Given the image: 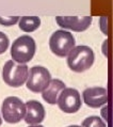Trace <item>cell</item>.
Here are the masks:
<instances>
[{"label":"cell","mask_w":113,"mask_h":127,"mask_svg":"<svg viewBox=\"0 0 113 127\" xmlns=\"http://www.w3.org/2000/svg\"><path fill=\"white\" fill-rule=\"evenodd\" d=\"M66 57L68 67L75 73H83L91 68L95 60L93 49L85 45L75 46Z\"/></svg>","instance_id":"6da1fadb"},{"label":"cell","mask_w":113,"mask_h":127,"mask_svg":"<svg viewBox=\"0 0 113 127\" xmlns=\"http://www.w3.org/2000/svg\"><path fill=\"white\" fill-rule=\"evenodd\" d=\"M35 50H36L35 41L30 35L25 34L17 37L13 42L11 47V57L16 63L26 64L32 60L35 55Z\"/></svg>","instance_id":"7a4b0ae2"},{"label":"cell","mask_w":113,"mask_h":127,"mask_svg":"<svg viewBox=\"0 0 113 127\" xmlns=\"http://www.w3.org/2000/svg\"><path fill=\"white\" fill-rule=\"evenodd\" d=\"M29 68L26 64L16 63L13 60L5 62L2 68V79L3 81L12 88H19L26 83Z\"/></svg>","instance_id":"3957f363"},{"label":"cell","mask_w":113,"mask_h":127,"mask_svg":"<svg viewBox=\"0 0 113 127\" xmlns=\"http://www.w3.org/2000/svg\"><path fill=\"white\" fill-rule=\"evenodd\" d=\"M1 113L3 120L9 124L19 123L26 114V104L16 96H9L1 105Z\"/></svg>","instance_id":"277c9868"},{"label":"cell","mask_w":113,"mask_h":127,"mask_svg":"<svg viewBox=\"0 0 113 127\" xmlns=\"http://www.w3.org/2000/svg\"><path fill=\"white\" fill-rule=\"evenodd\" d=\"M75 37L65 30H56L49 38V47L56 56L61 58L66 57L75 47Z\"/></svg>","instance_id":"5b68a950"},{"label":"cell","mask_w":113,"mask_h":127,"mask_svg":"<svg viewBox=\"0 0 113 127\" xmlns=\"http://www.w3.org/2000/svg\"><path fill=\"white\" fill-rule=\"evenodd\" d=\"M51 80L49 70L41 65H35L29 69L26 87L33 93H42Z\"/></svg>","instance_id":"8992f818"},{"label":"cell","mask_w":113,"mask_h":127,"mask_svg":"<svg viewBox=\"0 0 113 127\" xmlns=\"http://www.w3.org/2000/svg\"><path fill=\"white\" fill-rule=\"evenodd\" d=\"M59 108L65 113H75L82 106L80 93L73 88H64L56 99Z\"/></svg>","instance_id":"52a82bcc"},{"label":"cell","mask_w":113,"mask_h":127,"mask_svg":"<svg viewBox=\"0 0 113 127\" xmlns=\"http://www.w3.org/2000/svg\"><path fill=\"white\" fill-rule=\"evenodd\" d=\"M56 22L63 29L72 30L75 32H82L89 29L92 24L91 16H56Z\"/></svg>","instance_id":"ba28073f"},{"label":"cell","mask_w":113,"mask_h":127,"mask_svg":"<svg viewBox=\"0 0 113 127\" xmlns=\"http://www.w3.org/2000/svg\"><path fill=\"white\" fill-rule=\"evenodd\" d=\"M83 101L90 108H99L107 104L108 91L101 87L87 88L82 93Z\"/></svg>","instance_id":"9c48e42d"},{"label":"cell","mask_w":113,"mask_h":127,"mask_svg":"<svg viewBox=\"0 0 113 127\" xmlns=\"http://www.w3.org/2000/svg\"><path fill=\"white\" fill-rule=\"evenodd\" d=\"M46 115L45 108L40 101L29 100L26 103V114H25V122L29 125L41 124L44 121Z\"/></svg>","instance_id":"30bf717a"},{"label":"cell","mask_w":113,"mask_h":127,"mask_svg":"<svg viewBox=\"0 0 113 127\" xmlns=\"http://www.w3.org/2000/svg\"><path fill=\"white\" fill-rule=\"evenodd\" d=\"M65 88V83L60 79H51L49 81L48 86L45 88L42 92V97L46 103L55 105L56 104V99L60 92Z\"/></svg>","instance_id":"8fae6325"},{"label":"cell","mask_w":113,"mask_h":127,"mask_svg":"<svg viewBox=\"0 0 113 127\" xmlns=\"http://www.w3.org/2000/svg\"><path fill=\"white\" fill-rule=\"evenodd\" d=\"M41 26V19L37 16H24L18 20V27L24 32H33Z\"/></svg>","instance_id":"7c38bea8"},{"label":"cell","mask_w":113,"mask_h":127,"mask_svg":"<svg viewBox=\"0 0 113 127\" xmlns=\"http://www.w3.org/2000/svg\"><path fill=\"white\" fill-rule=\"evenodd\" d=\"M82 127H107V125L99 116L92 115L82 122Z\"/></svg>","instance_id":"4fadbf2b"},{"label":"cell","mask_w":113,"mask_h":127,"mask_svg":"<svg viewBox=\"0 0 113 127\" xmlns=\"http://www.w3.org/2000/svg\"><path fill=\"white\" fill-rule=\"evenodd\" d=\"M19 18H20L19 16H9V17L0 16V25L1 26H5V27H11L18 23Z\"/></svg>","instance_id":"5bb4252c"},{"label":"cell","mask_w":113,"mask_h":127,"mask_svg":"<svg viewBox=\"0 0 113 127\" xmlns=\"http://www.w3.org/2000/svg\"><path fill=\"white\" fill-rule=\"evenodd\" d=\"M9 44H10V41H9V37L0 31V55H2L6 49L9 47Z\"/></svg>","instance_id":"9a60e30c"},{"label":"cell","mask_w":113,"mask_h":127,"mask_svg":"<svg viewBox=\"0 0 113 127\" xmlns=\"http://www.w3.org/2000/svg\"><path fill=\"white\" fill-rule=\"evenodd\" d=\"M29 127H44V126H42L40 124H36V125H29Z\"/></svg>","instance_id":"2e32d148"},{"label":"cell","mask_w":113,"mask_h":127,"mask_svg":"<svg viewBox=\"0 0 113 127\" xmlns=\"http://www.w3.org/2000/svg\"><path fill=\"white\" fill-rule=\"evenodd\" d=\"M68 127H82V126H78V125H72V126H68Z\"/></svg>","instance_id":"e0dca14e"},{"label":"cell","mask_w":113,"mask_h":127,"mask_svg":"<svg viewBox=\"0 0 113 127\" xmlns=\"http://www.w3.org/2000/svg\"><path fill=\"white\" fill-rule=\"evenodd\" d=\"M1 124H2V119H1V116H0V126H1Z\"/></svg>","instance_id":"ac0fdd59"}]
</instances>
